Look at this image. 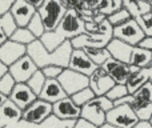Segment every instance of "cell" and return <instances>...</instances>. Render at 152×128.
<instances>
[{
  "label": "cell",
  "mask_w": 152,
  "mask_h": 128,
  "mask_svg": "<svg viewBox=\"0 0 152 128\" xmlns=\"http://www.w3.org/2000/svg\"><path fill=\"white\" fill-rule=\"evenodd\" d=\"M72 51L74 48H72L69 40L63 43L53 52H48L44 48V45L40 43V40H35L27 47V55L34 60V63L36 64L39 69L47 67V65H59L61 68H68Z\"/></svg>",
  "instance_id": "cell-1"
},
{
  "label": "cell",
  "mask_w": 152,
  "mask_h": 128,
  "mask_svg": "<svg viewBox=\"0 0 152 128\" xmlns=\"http://www.w3.org/2000/svg\"><path fill=\"white\" fill-rule=\"evenodd\" d=\"M66 12L67 10L63 7L60 0H44V4L37 11V13L44 24L45 32L55 31Z\"/></svg>",
  "instance_id": "cell-2"
},
{
  "label": "cell",
  "mask_w": 152,
  "mask_h": 128,
  "mask_svg": "<svg viewBox=\"0 0 152 128\" xmlns=\"http://www.w3.org/2000/svg\"><path fill=\"white\" fill-rule=\"evenodd\" d=\"M64 40H69L77 37L79 35L86 34V26L80 19L79 13L75 10H67L64 18L61 19L60 24L55 29Z\"/></svg>",
  "instance_id": "cell-3"
},
{
  "label": "cell",
  "mask_w": 152,
  "mask_h": 128,
  "mask_svg": "<svg viewBox=\"0 0 152 128\" xmlns=\"http://www.w3.org/2000/svg\"><path fill=\"white\" fill-rule=\"evenodd\" d=\"M137 121H139V119L136 118L134 110L129 104L115 105L105 115V123L118 128H134Z\"/></svg>",
  "instance_id": "cell-4"
},
{
  "label": "cell",
  "mask_w": 152,
  "mask_h": 128,
  "mask_svg": "<svg viewBox=\"0 0 152 128\" xmlns=\"http://www.w3.org/2000/svg\"><path fill=\"white\" fill-rule=\"evenodd\" d=\"M58 81L60 83L61 88L64 89L68 97H71L76 92L89 87V78L79 72H75L69 68H64L61 75L58 78Z\"/></svg>",
  "instance_id": "cell-5"
},
{
  "label": "cell",
  "mask_w": 152,
  "mask_h": 128,
  "mask_svg": "<svg viewBox=\"0 0 152 128\" xmlns=\"http://www.w3.org/2000/svg\"><path fill=\"white\" fill-rule=\"evenodd\" d=\"M144 36V32L142 31V28L139 27L135 19H131L123 26L113 28V39H118L126 44L132 45V47H136Z\"/></svg>",
  "instance_id": "cell-6"
},
{
  "label": "cell",
  "mask_w": 152,
  "mask_h": 128,
  "mask_svg": "<svg viewBox=\"0 0 152 128\" xmlns=\"http://www.w3.org/2000/svg\"><path fill=\"white\" fill-rule=\"evenodd\" d=\"M52 115V104L47 102H43L40 99H36L32 103L29 107H27L23 111V116H21V120H24L26 123L34 126H39L47 118Z\"/></svg>",
  "instance_id": "cell-7"
},
{
  "label": "cell",
  "mask_w": 152,
  "mask_h": 128,
  "mask_svg": "<svg viewBox=\"0 0 152 128\" xmlns=\"http://www.w3.org/2000/svg\"><path fill=\"white\" fill-rule=\"evenodd\" d=\"M37 69L39 68L36 67L34 60L28 55H24L23 58H20L16 63H13L8 68V72L13 78V80L16 81V84L19 83L26 84Z\"/></svg>",
  "instance_id": "cell-8"
},
{
  "label": "cell",
  "mask_w": 152,
  "mask_h": 128,
  "mask_svg": "<svg viewBox=\"0 0 152 128\" xmlns=\"http://www.w3.org/2000/svg\"><path fill=\"white\" fill-rule=\"evenodd\" d=\"M10 13L12 15L18 28H27L28 23L36 13V10L32 5H29L27 0H13Z\"/></svg>",
  "instance_id": "cell-9"
},
{
  "label": "cell",
  "mask_w": 152,
  "mask_h": 128,
  "mask_svg": "<svg viewBox=\"0 0 152 128\" xmlns=\"http://www.w3.org/2000/svg\"><path fill=\"white\" fill-rule=\"evenodd\" d=\"M68 68L75 71V72H79L81 75L87 76V78H89L99 67L92 63L91 59L84 52V50H74L71 53V58H69Z\"/></svg>",
  "instance_id": "cell-10"
},
{
  "label": "cell",
  "mask_w": 152,
  "mask_h": 128,
  "mask_svg": "<svg viewBox=\"0 0 152 128\" xmlns=\"http://www.w3.org/2000/svg\"><path fill=\"white\" fill-rule=\"evenodd\" d=\"M52 115L56 116L58 119H60V120L75 121L77 119H80L81 108L77 107L72 102L71 97H66V99L52 104Z\"/></svg>",
  "instance_id": "cell-11"
},
{
  "label": "cell",
  "mask_w": 152,
  "mask_h": 128,
  "mask_svg": "<svg viewBox=\"0 0 152 128\" xmlns=\"http://www.w3.org/2000/svg\"><path fill=\"white\" fill-rule=\"evenodd\" d=\"M24 55H27L26 45H21L10 39L0 45V61L4 65H7L8 68L13 63H16L20 58H23Z\"/></svg>",
  "instance_id": "cell-12"
},
{
  "label": "cell",
  "mask_w": 152,
  "mask_h": 128,
  "mask_svg": "<svg viewBox=\"0 0 152 128\" xmlns=\"http://www.w3.org/2000/svg\"><path fill=\"white\" fill-rule=\"evenodd\" d=\"M113 86L115 81L107 75L102 67H99L89 76V88L92 89L95 96H105Z\"/></svg>",
  "instance_id": "cell-13"
},
{
  "label": "cell",
  "mask_w": 152,
  "mask_h": 128,
  "mask_svg": "<svg viewBox=\"0 0 152 128\" xmlns=\"http://www.w3.org/2000/svg\"><path fill=\"white\" fill-rule=\"evenodd\" d=\"M102 68L107 72V75L115 81V84H126L129 73H131V67L126 63L118 61L115 59H108Z\"/></svg>",
  "instance_id": "cell-14"
},
{
  "label": "cell",
  "mask_w": 152,
  "mask_h": 128,
  "mask_svg": "<svg viewBox=\"0 0 152 128\" xmlns=\"http://www.w3.org/2000/svg\"><path fill=\"white\" fill-rule=\"evenodd\" d=\"M8 99L15 105H18L21 111H24L27 107H29V105L37 99V96L31 91V88H29L27 84L19 83L13 87L12 92H11L10 96H8Z\"/></svg>",
  "instance_id": "cell-15"
},
{
  "label": "cell",
  "mask_w": 152,
  "mask_h": 128,
  "mask_svg": "<svg viewBox=\"0 0 152 128\" xmlns=\"http://www.w3.org/2000/svg\"><path fill=\"white\" fill-rule=\"evenodd\" d=\"M113 39V37H112ZM112 39L110 37H102L96 36V35H89V34H83L79 35L77 37L71 40V45L74 50H84V48H105L108 43Z\"/></svg>",
  "instance_id": "cell-16"
},
{
  "label": "cell",
  "mask_w": 152,
  "mask_h": 128,
  "mask_svg": "<svg viewBox=\"0 0 152 128\" xmlns=\"http://www.w3.org/2000/svg\"><path fill=\"white\" fill-rule=\"evenodd\" d=\"M66 97L68 96H67V94L61 88L60 83L58 80H45V84L43 87L40 95L37 96V99L43 100V102H47L50 104H55V103L66 99Z\"/></svg>",
  "instance_id": "cell-17"
},
{
  "label": "cell",
  "mask_w": 152,
  "mask_h": 128,
  "mask_svg": "<svg viewBox=\"0 0 152 128\" xmlns=\"http://www.w3.org/2000/svg\"><path fill=\"white\" fill-rule=\"evenodd\" d=\"M105 115H107V113L102 110V107H100L96 103V100L94 99V100H91L88 104L81 107L80 118L99 128V127H102L103 124H105Z\"/></svg>",
  "instance_id": "cell-18"
},
{
  "label": "cell",
  "mask_w": 152,
  "mask_h": 128,
  "mask_svg": "<svg viewBox=\"0 0 152 128\" xmlns=\"http://www.w3.org/2000/svg\"><path fill=\"white\" fill-rule=\"evenodd\" d=\"M105 48L110 52L112 59L129 65V58H131V52H132V48H134L132 45L126 44V43L120 42L118 39H112Z\"/></svg>",
  "instance_id": "cell-19"
},
{
  "label": "cell",
  "mask_w": 152,
  "mask_h": 128,
  "mask_svg": "<svg viewBox=\"0 0 152 128\" xmlns=\"http://www.w3.org/2000/svg\"><path fill=\"white\" fill-rule=\"evenodd\" d=\"M129 67L139 68V69H150L152 67V52L139 47H134L131 58H129Z\"/></svg>",
  "instance_id": "cell-20"
},
{
  "label": "cell",
  "mask_w": 152,
  "mask_h": 128,
  "mask_svg": "<svg viewBox=\"0 0 152 128\" xmlns=\"http://www.w3.org/2000/svg\"><path fill=\"white\" fill-rule=\"evenodd\" d=\"M23 116V111L15 105L10 99H7V102L0 107V120L7 126V124H12V123H18L21 120Z\"/></svg>",
  "instance_id": "cell-21"
},
{
  "label": "cell",
  "mask_w": 152,
  "mask_h": 128,
  "mask_svg": "<svg viewBox=\"0 0 152 128\" xmlns=\"http://www.w3.org/2000/svg\"><path fill=\"white\" fill-rule=\"evenodd\" d=\"M148 81V69H139V68L131 67V73L127 79L126 87L129 95H134L143 84Z\"/></svg>",
  "instance_id": "cell-22"
},
{
  "label": "cell",
  "mask_w": 152,
  "mask_h": 128,
  "mask_svg": "<svg viewBox=\"0 0 152 128\" xmlns=\"http://www.w3.org/2000/svg\"><path fill=\"white\" fill-rule=\"evenodd\" d=\"M123 7L129 12L132 19H137L151 12L150 0H123Z\"/></svg>",
  "instance_id": "cell-23"
},
{
  "label": "cell",
  "mask_w": 152,
  "mask_h": 128,
  "mask_svg": "<svg viewBox=\"0 0 152 128\" xmlns=\"http://www.w3.org/2000/svg\"><path fill=\"white\" fill-rule=\"evenodd\" d=\"M86 26V32L89 35H96V36H102V37H113V27L108 23V20H104L102 23H87Z\"/></svg>",
  "instance_id": "cell-24"
},
{
  "label": "cell",
  "mask_w": 152,
  "mask_h": 128,
  "mask_svg": "<svg viewBox=\"0 0 152 128\" xmlns=\"http://www.w3.org/2000/svg\"><path fill=\"white\" fill-rule=\"evenodd\" d=\"M39 40H40V43L44 45V48L48 51V52H53V51H56L63 43L67 42V40H64L56 31L45 32Z\"/></svg>",
  "instance_id": "cell-25"
},
{
  "label": "cell",
  "mask_w": 152,
  "mask_h": 128,
  "mask_svg": "<svg viewBox=\"0 0 152 128\" xmlns=\"http://www.w3.org/2000/svg\"><path fill=\"white\" fill-rule=\"evenodd\" d=\"M84 52L91 59L92 63L97 67H102L108 59H111V55L107 51V48H84Z\"/></svg>",
  "instance_id": "cell-26"
},
{
  "label": "cell",
  "mask_w": 152,
  "mask_h": 128,
  "mask_svg": "<svg viewBox=\"0 0 152 128\" xmlns=\"http://www.w3.org/2000/svg\"><path fill=\"white\" fill-rule=\"evenodd\" d=\"M121 8H123V0H100L99 5L96 8V12L108 18Z\"/></svg>",
  "instance_id": "cell-27"
},
{
  "label": "cell",
  "mask_w": 152,
  "mask_h": 128,
  "mask_svg": "<svg viewBox=\"0 0 152 128\" xmlns=\"http://www.w3.org/2000/svg\"><path fill=\"white\" fill-rule=\"evenodd\" d=\"M134 97V96H132ZM129 105L132 107L135 115L139 120H150L151 115H152V104L151 103H142L137 100L132 99Z\"/></svg>",
  "instance_id": "cell-28"
},
{
  "label": "cell",
  "mask_w": 152,
  "mask_h": 128,
  "mask_svg": "<svg viewBox=\"0 0 152 128\" xmlns=\"http://www.w3.org/2000/svg\"><path fill=\"white\" fill-rule=\"evenodd\" d=\"M10 40H12V42H15V43H19V44H21V45L28 47V45L31 44V43H34L36 39H35V36L27 28H16L15 32L11 35Z\"/></svg>",
  "instance_id": "cell-29"
},
{
  "label": "cell",
  "mask_w": 152,
  "mask_h": 128,
  "mask_svg": "<svg viewBox=\"0 0 152 128\" xmlns=\"http://www.w3.org/2000/svg\"><path fill=\"white\" fill-rule=\"evenodd\" d=\"M45 80H47V79L44 78L43 72L40 69H37L26 84L31 88V91L34 92L36 96H39L40 92H42V89H43V87H44V84H45Z\"/></svg>",
  "instance_id": "cell-30"
},
{
  "label": "cell",
  "mask_w": 152,
  "mask_h": 128,
  "mask_svg": "<svg viewBox=\"0 0 152 128\" xmlns=\"http://www.w3.org/2000/svg\"><path fill=\"white\" fill-rule=\"evenodd\" d=\"M94 99H95V94L92 92V89L89 88V87H87V88L76 92L75 95H72L71 96V100L80 108L84 107L86 104H88V103L91 102V100H94Z\"/></svg>",
  "instance_id": "cell-31"
},
{
  "label": "cell",
  "mask_w": 152,
  "mask_h": 128,
  "mask_svg": "<svg viewBox=\"0 0 152 128\" xmlns=\"http://www.w3.org/2000/svg\"><path fill=\"white\" fill-rule=\"evenodd\" d=\"M27 29H28L29 32H31L32 35L35 36V39L39 40L40 37L43 36V35L45 34V28H44V24H43L42 19H40L39 13H35L34 18L31 19V21L28 23V26H27Z\"/></svg>",
  "instance_id": "cell-32"
},
{
  "label": "cell",
  "mask_w": 152,
  "mask_h": 128,
  "mask_svg": "<svg viewBox=\"0 0 152 128\" xmlns=\"http://www.w3.org/2000/svg\"><path fill=\"white\" fill-rule=\"evenodd\" d=\"M75 121L60 120V119H58L56 116L51 115L50 118L45 119L42 124H39V126H34V128H69V127H74Z\"/></svg>",
  "instance_id": "cell-33"
},
{
  "label": "cell",
  "mask_w": 152,
  "mask_h": 128,
  "mask_svg": "<svg viewBox=\"0 0 152 128\" xmlns=\"http://www.w3.org/2000/svg\"><path fill=\"white\" fill-rule=\"evenodd\" d=\"M131 19H132V16L129 15L128 11L123 7L121 10H119L118 12H115V13H112L111 16H108L107 20H108V23L113 27V28H116V27H120V26H123L124 23L129 21Z\"/></svg>",
  "instance_id": "cell-34"
},
{
  "label": "cell",
  "mask_w": 152,
  "mask_h": 128,
  "mask_svg": "<svg viewBox=\"0 0 152 128\" xmlns=\"http://www.w3.org/2000/svg\"><path fill=\"white\" fill-rule=\"evenodd\" d=\"M134 99L142 103H151L152 104V83L150 80L145 84H143L134 95Z\"/></svg>",
  "instance_id": "cell-35"
},
{
  "label": "cell",
  "mask_w": 152,
  "mask_h": 128,
  "mask_svg": "<svg viewBox=\"0 0 152 128\" xmlns=\"http://www.w3.org/2000/svg\"><path fill=\"white\" fill-rule=\"evenodd\" d=\"M128 95L129 94H128V89H127L126 84H115V86L108 91V94L105 95V96H107L112 103H116L120 99H123V97L128 96Z\"/></svg>",
  "instance_id": "cell-36"
},
{
  "label": "cell",
  "mask_w": 152,
  "mask_h": 128,
  "mask_svg": "<svg viewBox=\"0 0 152 128\" xmlns=\"http://www.w3.org/2000/svg\"><path fill=\"white\" fill-rule=\"evenodd\" d=\"M0 27H1L3 32L5 34V36H7L8 39H10L11 35L15 32V29L18 28V26H16L15 20H13L12 15H11L10 12L3 15L1 18H0Z\"/></svg>",
  "instance_id": "cell-37"
},
{
  "label": "cell",
  "mask_w": 152,
  "mask_h": 128,
  "mask_svg": "<svg viewBox=\"0 0 152 128\" xmlns=\"http://www.w3.org/2000/svg\"><path fill=\"white\" fill-rule=\"evenodd\" d=\"M15 86H16V81L13 80V78L10 75V72L5 73V75L0 79V94L4 95L5 97H8Z\"/></svg>",
  "instance_id": "cell-38"
},
{
  "label": "cell",
  "mask_w": 152,
  "mask_h": 128,
  "mask_svg": "<svg viewBox=\"0 0 152 128\" xmlns=\"http://www.w3.org/2000/svg\"><path fill=\"white\" fill-rule=\"evenodd\" d=\"M135 20L137 21V24L142 28V31L144 32L145 36H152V12L140 16Z\"/></svg>",
  "instance_id": "cell-39"
},
{
  "label": "cell",
  "mask_w": 152,
  "mask_h": 128,
  "mask_svg": "<svg viewBox=\"0 0 152 128\" xmlns=\"http://www.w3.org/2000/svg\"><path fill=\"white\" fill-rule=\"evenodd\" d=\"M40 71L43 72V75L47 80H58V78L61 75L64 68L59 67V65H47V67L42 68Z\"/></svg>",
  "instance_id": "cell-40"
},
{
  "label": "cell",
  "mask_w": 152,
  "mask_h": 128,
  "mask_svg": "<svg viewBox=\"0 0 152 128\" xmlns=\"http://www.w3.org/2000/svg\"><path fill=\"white\" fill-rule=\"evenodd\" d=\"M12 4H13V0H0V18L10 12Z\"/></svg>",
  "instance_id": "cell-41"
},
{
  "label": "cell",
  "mask_w": 152,
  "mask_h": 128,
  "mask_svg": "<svg viewBox=\"0 0 152 128\" xmlns=\"http://www.w3.org/2000/svg\"><path fill=\"white\" fill-rule=\"evenodd\" d=\"M136 47L143 48V50L152 52V36H144L143 37V40L136 45Z\"/></svg>",
  "instance_id": "cell-42"
},
{
  "label": "cell",
  "mask_w": 152,
  "mask_h": 128,
  "mask_svg": "<svg viewBox=\"0 0 152 128\" xmlns=\"http://www.w3.org/2000/svg\"><path fill=\"white\" fill-rule=\"evenodd\" d=\"M72 128H97V127H95L94 124H91V123H88L87 120H84V119H77V120L75 121V124H74V127Z\"/></svg>",
  "instance_id": "cell-43"
},
{
  "label": "cell",
  "mask_w": 152,
  "mask_h": 128,
  "mask_svg": "<svg viewBox=\"0 0 152 128\" xmlns=\"http://www.w3.org/2000/svg\"><path fill=\"white\" fill-rule=\"evenodd\" d=\"M3 128H32V126L28 123H26L24 120H20V121H18V123L7 124V126H4Z\"/></svg>",
  "instance_id": "cell-44"
},
{
  "label": "cell",
  "mask_w": 152,
  "mask_h": 128,
  "mask_svg": "<svg viewBox=\"0 0 152 128\" xmlns=\"http://www.w3.org/2000/svg\"><path fill=\"white\" fill-rule=\"evenodd\" d=\"M27 1H28L29 5H32V7L36 10V12L42 8V5L44 4V0H27Z\"/></svg>",
  "instance_id": "cell-45"
},
{
  "label": "cell",
  "mask_w": 152,
  "mask_h": 128,
  "mask_svg": "<svg viewBox=\"0 0 152 128\" xmlns=\"http://www.w3.org/2000/svg\"><path fill=\"white\" fill-rule=\"evenodd\" d=\"M134 128H152L150 120H139Z\"/></svg>",
  "instance_id": "cell-46"
},
{
  "label": "cell",
  "mask_w": 152,
  "mask_h": 128,
  "mask_svg": "<svg viewBox=\"0 0 152 128\" xmlns=\"http://www.w3.org/2000/svg\"><path fill=\"white\" fill-rule=\"evenodd\" d=\"M5 73H8V67H7V65H4L1 61H0V79H1Z\"/></svg>",
  "instance_id": "cell-47"
},
{
  "label": "cell",
  "mask_w": 152,
  "mask_h": 128,
  "mask_svg": "<svg viewBox=\"0 0 152 128\" xmlns=\"http://www.w3.org/2000/svg\"><path fill=\"white\" fill-rule=\"evenodd\" d=\"M7 40H8V37L5 36V34H4V32H3L1 27H0V45H1L4 42H7Z\"/></svg>",
  "instance_id": "cell-48"
},
{
  "label": "cell",
  "mask_w": 152,
  "mask_h": 128,
  "mask_svg": "<svg viewBox=\"0 0 152 128\" xmlns=\"http://www.w3.org/2000/svg\"><path fill=\"white\" fill-rule=\"evenodd\" d=\"M7 99H8V97H5L4 95H1V94H0V107H1V105L4 104L5 102H7Z\"/></svg>",
  "instance_id": "cell-49"
},
{
  "label": "cell",
  "mask_w": 152,
  "mask_h": 128,
  "mask_svg": "<svg viewBox=\"0 0 152 128\" xmlns=\"http://www.w3.org/2000/svg\"><path fill=\"white\" fill-rule=\"evenodd\" d=\"M99 128H118V127H113V126H111V124L105 123V124H103V126H102V127H99Z\"/></svg>",
  "instance_id": "cell-50"
},
{
  "label": "cell",
  "mask_w": 152,
  "mask_h": 128,
  "mask_svg": "<svg viewBox=\"0 0 152 128\" xmlns=\"http://www.w3.org/2000/svg\"><path fill=\"white\" fill-rule=\"evenodd\" d=\"M148 80H150L151 83H152V67L150 68V69H148Z\"/></svg>",
  "instance_id": "cell-51"
},
{
  "label": "cell",
  "mask_w": 152,
  "mask_h": 128,
  "mask_svg": "<svg viewBox=\"0 0 152 128\" xmlns=\"http://www.w3.org/2000/svg\"><path fill=\"white\" fill-rule=\"evenodd\" d=\"M4 126H5V124H4V123H3V121H1V120H0V128H3V127H4Z\"/></svg>",
  "instance_id": "cell-52"
},
{
  "label": "cell",
  "mask_w": 152,
  "mask_h": 128,
  "mask_svg": "<svg viewBox=\"0 0 152 128\" xmlns=\"http://www.w3.org/2000/svg\"><path fill=\"white\" fill-rule=\"evenodd\" d=\"M150 4H151V12H152V0H150Z\"/></svg>",
  "instance_id": "cell-53"
},
{
  "label": "cell",
  "mask_w": 152,
  "mask_h": 128,
  "mask_svg": "<svg viewBox=\"0 0 152 128\" xmlns=\"http://www.w3.org/2000/svg\"><path fill=\"white\" fill-rule=\"evenodd\" d=\"M150 123H151V126H152V115H151V118H150Z\"/></svg>",
  "instance_id": "cell-54"
},
{
  "label": "cell",
  "mask_w": 152,
  "mask_h": 128,
  "mask_svg": "<svg viewBox=\"0 0 152 128\" xmlns=\"http://www.w3.org/2000/svg\"><path fill=\"white\" fill-rule=\"evenodd\" d=\"M69 128H72V127H69Z\"/></svg>",
  "instance_id": "cell-55"
},
{
  "label": "cell",
  "mask_w": 152,
  "mask_h": 128,
  "mask_svg": "<svg viewBox=\"0 0 152 128\" xmlns=\"http://www.w3.org/2000/svg\"><path fill=\"white\" fill-rule=\"evenodd\" d=\"M32 128H34V127H32Z\"/></svg>",
  "instance_id": "cell-56"
}]
</instances>
